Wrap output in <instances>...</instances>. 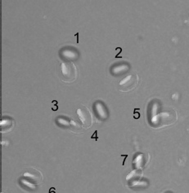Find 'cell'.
I'll return each instance as SVG.
<instances>
[{
  "mask_svg": "<svg viewBox=\"0 0 189 193\" xmlns=\"http://www.w3.org/2000/svg\"><path fill=\"white\" fill-rule=\"evenodd\" d=\"M61 80L65 82H74L77 78L78 72L75 65L70 61L68 62H63L61 64Z\"/></svg>",
  "mask_w": 189,
  "mask_h": 193,
  "instance_id": "6da1fadb",
  "label": "cell"
},
{
  "mask_svg": "<svg viewBox=\"0 0 189 193\" xmlns=\"http://www.w3.org/2000/svg\"><path fill=\"white\" fill-rule=\"evenodd\" d=\"M139 78L137 74H129L119 83L118 90L121 92H129L137 87Z\"/></svg>",
  "mask_w": 189,
  "mask_h": 193,
  "instance_id": "7a4b0ae2",
  "label": "cell"
},
{
  "mask_svg": "<svg viewBox=\"0 0 189 193\" xmlns=\"http://www.w3.org/2000/svg\"><path fill=\"white\" fill-rule=\"evenodd\" d=\"M165 119L169 121L170 123H173V122H175L177 119L176 117V113L174 111H172L171 113L169 112H165V113H162L160 114H158L152 119V123L151 125L153 127H163V126H166V125H169V123L167 122Z\"/></svg>",
  "mask_w": 189,
  "mask_h": 193,
  "instance_id": "3957f363",
  "label": "cell"
},
{
  "mask_svg": "<svg viewBox=\"0 0 189 193\" xmlns=\"http://www.w3.org/2000/svg\"><path fill=\"white\" fill-rule=\"evenodd\" d=\"M77 115L79 117V121L82 123V126L85 128H88L92 124V118L91 113L87 107L80 105L76 110Z\"/></svg>",
  "mask_w": 189,
  "mask_h": 193,
  "instance_id": "277c9868",
  "label": "cell"
},
{
  "mask_svg": "<svg viewBox=\"0 0 189 193\" xmlns=\"http://www.w3.org/2000/svg\"><path fill=\"white\" fill-rule=\"evenodd\" d=\"M25 179L29 182L34 183V184H38L43 181V175L38 170L34 168H29L24 173Z\"/></svg>",
  "mask_w": 189,
  "mask_h": 193,
  "instance_id": "5b68a950",
  "label": "cell"
},
{
  "mask_svg": "<svg viewBox=\"0 0 189 193\" xmlns=\"http://www.w3.org/2000/svg\"><path fill=\"white\" fill-rule=\"evenodd\" d=\"M0 127H1V132L7 133L8 131H11L14 127V121L12 118L9 117H5V118H1L0 122Z\"/></svg>",
  "mask_w": 189,
  "mask_h": 193,
  "instance_id": "8992f818",
  "label": "cell"
},
{
  "mask_svg": "<svg viewBox=\"0 0 189 193\" xmlns=\"http://www.w3.org/2000/svg\"><path fill=\"white\" fill-rule=\"evenodd\" d=\"M96 112L102 119H106L108 117V112L104 105L101 102H98L96 105Z\"/></svg>",
  "mask_w": 189,
  "mask_h": 193,
  "instance_id": "52a82bcc",
  "label": "cell"
},
{
  "mask_svg": "<svg viewBox=\"0 0 189 193\" xmlns=\"http://www.w3.org/2000/svg\"><path fill=\"white\" fill-rule=\"evenodd\" d=\"M49 193H56V192H55V191H52V192H51V191H50Z\"/></svg>",
  "mask_w": 189,
  "mask_h": 193,
  "instance_id": "ba28073f",
  "label": "cell"
}]
</instances>
